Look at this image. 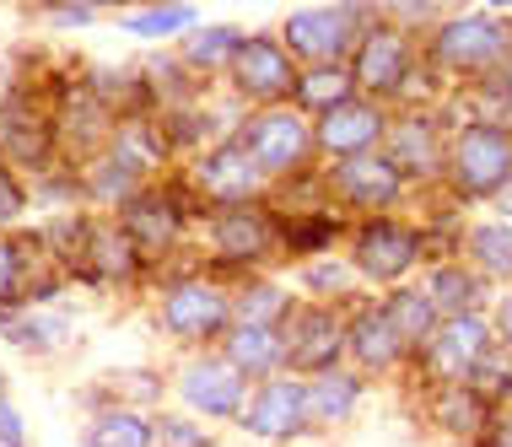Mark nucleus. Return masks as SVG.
Masks as SVG:
<instances>
[{
	"mask_svg": "<svg viewBox=\"0 0 512 447\" xmlns=\"http://www.w3.org/2000/svg\"><path fill=\"white\" fill-rule=\"evenodd\" d=\"M426 65L448 76H491L512 65V22L491 17V11H459V17L437 22L426 38Z\"/></svg>",
	"mask_w": 512,
	"mask_h": 447,
	"instance_id": "f257e3e1",
	"label": "nucleus"
},
{
	"mask_svg": "<svg viewBox=\"0 0 512 447\" xmlns=\"http://www.w3.org/2000/svg\"><path fill=\"white\" fill-rule=\"evenodd\" d=\"M372 11L362 0H340V6H297L281 17V44L292 49L297 65H340L362 44Z\"/></svg>",
	"mask_w": 512,
	"mask_h": 447,
	"instance_id": "f03ea898",
	"label": "nucleus"
},
{
	"mask_svg": "<svg viewBox=\"0 0 512 447\" xmlns=\"http://www.w3.org/2000/svg\"><path fill=\"white\" fill-rule=\"evenodd\" d=\"M448 178L459 200H496L512 184V130L491 119H469L448 141Z\"/></svg>",
	"mask_w": 512,
	"mask_h": 447,
	"instance_id": "7ed1b4c3",
	"label": "nucleus"
},
{
	"mask_svg": "<svg viewBox=\"0 0 512 447\" xmlns=\"http://www.w3.org/2000/svg\"><path fill=\"white\" fill-rule=\"evenodd\" d=\"M232 135H238V141L248 146V157L265 167L270 178L308 173V162L318 157L313 119H308V114H297L292 103H281V108H248Z\"/></svg>",
	"mask_w": 512,
	"mask_h": 447,
	"instance_id": "20e7f679",
	"label": "nucleus"
},
{
	"mask_svg": "<svg viewBox=\"0 0 512 447\" xmlns=\"http://www.w3.org/2000/svg\"><path fill=\"white\" fill-rule=\"evenodd\" d=\"M297 71L302 65L281 44V33H248L227 65V87L243 108H281L297 92Z\"/></svg>",
	"mask_w": 512,
	"mask_h": 447,
	"instance_id": "39448f33",
	"label": "nucleus"
},
{
	"mask_svg": "<svg viewBox=\"0 0 512 447\" xmlns=\"http://www.w3.org/2000/svg\"><path fill=\"white\" fill-rule=\"evenodd\" d=\"M351 76H356V92L372 97V103H399V92H405L410 76H415L410 27H399L389 17H372L362 44L351 54Z\"/></svg>",
	"mask_w": 512,
	"mask_h": 447,
	"instance_id": "423d86ee",
	"label": "nucleus"
},
{
	"mask_svg": "<svg viewBox=\"0 0 512 447\" xmlns=\"http://www.w3.org/2000/svg\"><path fill=\"white\" fill-rule=\"evenodd\" d=\"M189 184L200 189V200H211L216 211H227V205H259V200H265V194H270V173L248 157V146L238 141V135H221L216 146L200 151Z\"/></svg>",
	"mask_w": 512,
	"mask_h": 447,
	"instance_id": "0eeeda50",
	"label": "nucleus"
},
{
	"mask_svg": "<svg viewBox=\"0 0 512 447\" xmlns=\"http://www.w3.org/2000/svg\"><path fill=\"white\" fill-rule=\"evenodd\" d=\"M421 254H426V232H415L410 221L394 216H367L351 237V264L372 286H405V275L415 270Z\"/></svg>",
	"mask_w": 512,
	"mask_h": 447,
	"instance_id": "6e6552de",
	"label": "nucleus"
},
{
	"mask_svg": "<svg viewBox=\"0 0 512 447\" xmlns=\"http://www.w3.org/2000/svg\"><path fill=\"white\" fill-rule=\"evenodd\" d=\"M157 318H162V329H168L173 340H189V345H211L238 324L227 291H221L216 281H195V275H189V281H173L168 291H162Z\"/></svg>",
	"mask_w": 512,
	"mask_h": 447,
	"instance_id": "1a4fd4ad",
	"label": "nucleus"
},
{
	"mask_svg": "<svg viewBox=\"0 0 512 447\" xmlns=\"http://www.w3.org/2000/svg\"><path fill=\"white\" fill-rule=\"evenodd\" d=\"M313 421V399H308V377L297 372H275L265 383H254L238 426L259 442H292L302 426Z\"/></svg>",
	"mask_w": 512,
	"mask_h": 447,
	"instance_id": "9d476101",
	"label": "nucleus"
},
{
	"mask_svg": "<svg viewBox=\"0 0 512 447\" xmlns=\"http://www.w3.org/2000/svg\"><path fill=\"white\" fill-rule=\"evenodd\" d=\"M324 184L345 211H362V216H389L394 205L405 200V173H399L383 151H362V157L329 162Z\"/></svg>",
	"mask_w": 512,
	"mask_h": 447,
	"instance_id": "9b49d317",
	"label": "nucleus"
},
{
	"mask_svg": "<svg viewBox=\"0 0 512 447\" xmlns=\"http://www.w3.org/2000/svg\"><path fill=\"white\" fill-rule=\"evenodd\" d=\"M286 334V367L297 377H318V372H335L345 356V324L329 302H308L292 307V318L281 324Z\"/></svg>",
	"mask_w": 512,
	"mask_h": 447,
	"instance_id": "f8f14e48",
	"label": "nucleus"
},
{
	"mask_svg": "<svg viewBox=\"0 0 512 447\" xmlns=\"http://www.w3.org/2000/svg\"><path fill=\"white\" fill-rule=\"evenodd\" d=\"M54 151H60V130L44 108H33V97L22 87L0 97V157L22 173H49Z\"/></svg>",
	"mask_w": 512,
	"mask_h": 447,
	"instance_id": "ddd939ff",
	"label": "nucleus"
},
{
	"mask_svg": "<svg viewBox=\"0 0 512 447\" xmlns=\"http://www.w3.org/2000/svg\"><path fill=\"white\" fill-rule=\"evenodd\" d=\"M248 394H254L248 377L232 367L227 356H195L178 372V399H184V410L205 415V421H238Z\"/></svg>",
	"mask_w": 512,
	"mask_h": 447,
	"instance_id": "4468645a",
	"label": "nucleus"
},
{
	"mask_svg": "<svg viewBox=\"0 0 512 447\" xmlns=\"http://www.w3.org/2000/svg\"><path fill=\"white\" fill-rule=\"evenodd\" d=\"M383 135H389V108L372 103V97H351L335 114L313 119V141L324 162H345L362 157V151H383Z\"/></svg>",
	"mask_w": 512,
	"mask_h": 447,
	"instance_id": "2eb2a0df",
	"label": "nucleus"
},
{
	"mask_svg": "<svg viewBox=\"0 0 512 447\" xmlns=\"http://www.w3.org/2000/svg\"><path fill=\"white\" fill-rule=\"evenodd\" d=\"M281 243V221L265 205H227L211 221V254L216 264H259Z\"/></svg>",
	"mask_w": 512,
	"mask_h": 447,
	"instance_id": "dca6fc26",
	"label": "nucleus"
},
{
	"mask_svg": "<svg viewBox=\"0 0 512 447\" xmlns=\"http://www.w3.org/2000/svg\"><path fill=\"white\" fill-rule=\"evenodd\" d=\"M486 356H491V324L480 313H448L437 324V334L426 340V367L448 377V383H464Z\"/></svg>",
	"mask_w": 512,
	"mask_h": 447,
	"instance_id": "f3484780",
	"label": "nucleus"
},
{
	"mask_svg": "<svg viewBox=\"0 0 512 447\" xmlns=\"http://www.w3.org/2000/svg\"><path fill=\"white\" fill-rule=\"evenodd\" d=\"M345 356H351L362 372H378V377L394 372L399 361L410 356V345L399 340V329H394V318H389L383 302H367V307L351 313V324H345Z\"/></svg>",
	"mask_w": 512,
	"mask_h": 447,
	"instance_id": "a211bd4d",
	"label": "nucleus"
},
{
	"mask_svg": "<svg viewBox=\"0 0 512 447\" xmlns=\"http://www.w3.org/2000/svg\"><path fill=\"white\" fill-rule=\"evenodd\" d=\"M119 227L135 237V248H141V254H151V259L168 254L178 237H184V211H178V194L146 184V189L119 211Z\"/></svg>",
	"mask_w": 512,
	"mask_h": 447,
	"instance_id": "6ab92c4d",
	"label": "nucleus"
},
{
	"mask_svg": "<svg viewBox=\"0 0 512 447\" xmlns=\"http://www.w3.org/2000/svg\"><path fill=\"white\" fill-rule=\"evenodd\" d=\"M383 157H389L410 184V178H432L437 167L448 162V141H442L437 119L399 114V119H389V135H383Z\"/></svg>",
	"mask_w": 512,
	"mask_h": 447,
	"instance_id": "aec40b11",
	"label": "nucleus"
},
{
	"mask_svg": "<svg viewBox=\"0 0 512 447\" xmlns=\"http://www.w3.org/2000/svg\"><path fill=\"white\" fill-rule=\"evenodd\" d=\"M221 356L238 367L248 383H265L286 367V334L270 324H232L221 334Z\"/></svg>",
	"mask_w": 512,
	"mask_h": 447,
	"instance_id": "412c9836",
	"label": "nucleus"
},
{
	"mask_svg": "<svg viewBox=\"0 0 512 447\" xmlns=\"http://www.w3.org/2000/svg\"><path fill=\"white\" fill-rule=\"evenodd\" d=\"M81 194L98 205H114V211H124V205L135 200V194L146 189V173H135L130 162L119 157V151H92V157H81Z\"/></svg>",
	"mask_w": 512,
	"mask_h": 447,
	"instance_id": "4be33fe9",
	"label": "nucleus"
},
{
	"mask_svg": "<svg viewBox=\"0 0 512 447\" xmlns=\"http://www.w3.org/2000/svg\"><path fill=\"white\" fill-rule=\"evenodd\" d=\"M351 97H362V92H356V76H351V60H340V65H302L292 108H297V114H308V119H324V114H335L340 103H351Z\"/></svg>",
	"mask_w": 512,
	"mask_h": 447,
	"instance_id": "5701e85b",
	"label": "nucleus"
},
{
	"mask_svg": "<svg viewBox=\"0 0 512 447\" xmlns=\"http://www.w3.org/2000/svg\"><path fill=\"white\" fill-rule=\"evenodd\" d=\"M200 27L195 0H146V6L119 11V33L146 38V44H162V38H184Z\"/></svg>",
	"mask_w": 512,
	"mask_h": 447,
	"instance_id": "b1692460",
	"label": "nucleus"
},
{
	"mask_svg": "<svg viewBox=\"0 0 512 447\" xmlns=\"http://www.w3.org/2000/svg\"><path fill=\"white\" fill-rule=\"evenodd\" d=\"M243 27H232V22H205L195 27V33H184V44H178V60L189 65L200 81H211V76H227V65H232V54L243 49Z\"/></svg>",
	"mask_w": 512,
	"mask_h": 447,
	"instance_id": "393cba45",
	"label": "nucleus"
},
{
	"mask_svg": "<svg viewBox=\"0 0 512 447\" xmlns=\"http://www.w3.org/2000/svg\"><path fill=\"white\" fill-rule=\"evenodd\" d=\"M141 248H135V237L119 227V221H92V248H87V264L81 270H92L98 281H135V270H141Z\"/></svg>",
	"mask_w": 512,
	"mask_h": 447,
	"instance_id": "a878e982",
	"label": "nucleus"
},
{
	"mask_svg": "<svg viewBox=\"0 0 512 447\" xmlns=\"http://www.w3.org/2000/svg\"><path fill=\"white\" fill-rule=\"evenodd\" d=\"M389 318H394V329H399V340L410 345H426L437 334V324H442V307L426 297V286H389Z\"/></svg>",
	"mask_w": 512,
	"mask_h": 447,
	"instance_id": "bb28decb",
	"label": "nucleus"
},
{
	"mask_svg": "<svg viewBox=\"0 0 512 447\" xmlns=\"http://www.w3.org/2000/svg\"><path fill=\"white\" fill-rule=\"evenodd\" d=\"M308 399H313V421L324 426H340L356 415V404H362V377L356 372H318L308 377Z\"/></svg>",
	"mask_w": 512,
	"mask_h": 447,
	"instance_id": "cd10ccee",
	"label": "nucleus"
},
{
	"mask_svg": "<svg viewBox=\"0 0 512 447\" xmlns=\"http://www.w3.org/2000/svg\"><path fill=\"white\" fill-rule=\"evenodd\" d=\"M469 264L491 281H512V221H475L464 237Z\"/></svg>",
	"mask_w": 512,
	"mask_h": 447,
	"instance_id": "c85d7f7f",
	"label": "nucleus"
},
{
	"mask_svg": "<svg viewBox=\"0 0 512 447\" xmlns=\"http://www.w3.org/2000/svg\"><path fill=\"white\" fill-rule=\"evenodd\" d=\"M292 291H286L281 281H265V275H254L238 297H232V313H238V324H270L281 329L286 318H292Z\"/></svg>",
	"mask_w": 512,
	"mask_h": 447,
	"instance_id": "c756f323",
	"label": "nucleus"
},
{
	"mask_svg": "<svg viewBox=\"0 0 512 447\" xmlns=\"http://www.w3.org/2000/svg\"><path fill=\"white\" fill-rule=\"evenodd\" d=\"M81 447H157V421L135 410H103L81 431Z\"/></svg>",
	"mask_w": 512,
	"mask_h": 447,
	"instance_id": "7c9ffc66",
	"label": "nucleus"
},
{
	"mask_svg": "<svg viewBox=\"0 0 512 447\" xmlns=\"http://www.w3.org/2000/svg\"><path fill=\"white\" fill-rule=\"evenodd\" d=\"M426 297L442 307V318H448V313H475V302H480V270H464V264H437V270L426 275Z\"/></svg>",
	"mask_w": 512,
	"mask_h": 447,
	"instance_id": "2f4dec72",
	"label": "nucleus"
},
{
	"mask_svg": "<svg viewBox=\"0 0 512 447\" xmlns=\"http://www.w3.org/2000/svg\"><path fill=\"white\" fill-rule=\"evenodd\" d=\"M335 237H340L335 211H292V221H281V243L302 259H318Z\"/></svg>",
	"mask_w": 512,
	"mask_h": 447,
	"instance_id": "473e14b6",
	"label": "nucleus"
},
{
	"mask_svg": "<svg viewBox=\"0 0 512 447\" xmlns=\"http://www.w3.org/2000/svg\"><path fill=\"white\" fill-rule=\"evenodd\" d=\"M437 421L453 431V437H491V404L475 394V388H453V394L437 399Z\"/></svg>",
	"mask_w": 512,
	"mask_h": 447,
	"instance_id": "72a5a7b5",
	"label": "nucleus"
},
{
	"mask_svg": "<svg viewBox=\"0 0 512 447\" xmlns=\"http://www.w3.org/2000/svg\"><path fill=\"white\" fill-rule=\"evenodd\" d=\"M27 297H33V281H27V259H22V248L11 243L6 232H0V318H6L11 307H22Z\"/></svg>",
	"mask_w": 512,
	"mask_h": 447,
	"instance_id": "f704fd0d",
	"label": "nucleus"
},
{
	"mask_svg": "<svg viewBox=\"0 0 512 447\" xmlns=\"http://www.w3.org/2000/svg\"><path fill=\"white\" fill-rule=\"evenodd\" d=\"M356 281V264H340V259H313L308 270H302V291H308L313 302H335L345 297Z\"/></svg>",
	"mask_w": 512,
	"mask_h": 447,
	"instance_id": "c9c22d12",
	"label": "nucleus"
},
{
	"mask_svg": "<svg viewBox=\"0 0 512 447\" xmlns=\"http://www.w3.org/2000/svg\"><path fill=\"white\" fill-rule=\"evenodd\" d=\"M157 447H211L200 421H189V415H162L157 421Z\"/></svg>",
	"mask_w": 512,
	"mask_h": 447,
	"instance_id": "e433bc0d",
	"label": "nucleus"
},
{
	"mask_svg": "<svg viewBox=\"0 0 512 447\" xmlns=\"http://www.w3.org/2000/svg\"><path fill=\"white\" fill-rule=\"evenodd\" d=\"M22 211H27V184H22L17 167L0 157V227H11Z\"/></svg>",
	"mask_w": 512,
	"mask_h": 447,
	"instance_id": "4c0bfd02",
	"label": "nucleus"
},
{
	"mask_svg": "<svg viewBox=\"0 0 512 447\" xmlns=\"http://www.w3.org/2000/svg\"><path fill=\"white\" fill-rule=\"evenodd\" d=\"M49 22L54 27H92V22H98V11H92L87 0H60V6H49Z\"/></svg>",
	"mask_w": 512,
	"mask_h": 447,
	"instance_id": "58836bf2",
	"label": "nucleus"
},
{
	"mask_svg": "<svg viewBox=\"0 0 512 447\" xmlns=\"http://www.w3.org/2000/svg\"><path fill=\"white\" fill-rule=\"evenodd\" d=\"M0 437H22V415L6 394H0Z\"/></svg>",
	"mask_w": 512,
	"mask_h": 447,
	"instance_id": "ea45409f",
	"label": "nucleus"
},
{
	"mask_svg": "<svg viewBox=\"0 0 512 447\" xmlns=\"http://www.w3.org/2000/svg\"><path fill=\"white\" fill-rule=\"evenodd\" d=\"M496 329H502V340L512 345V291L502 297V307H496Z\"/></svg>",
	"mask_w": 512,
	"mask_h": 447,
	"instance_id": "a19ab883",
	"label": "nucleus"
},
{
	"mask_svg": "<svg viewBox=\"0 0 512 447\" xmlns=\"http://www.w3.org/2000/svg\"><path fill=\"white\" fill-rule=\"evenodd\" d=\"M92 11H130V6H146V0H87Z\"/></svg>",
	"mask_w": 512,
	"mask_h": 447,
	"instance_id": "79ce46f5",
	"label": "nucleus"
},
{
	"mask_svg": "<svg viewBox=\"0 0 512 447\" xmlns=\"http://www.w3.org/2000/svg\"><path fill=\"white\" fill-rule=\"evenodd\" d=\"M491 447H512V415H507V421L491 431Z\"/></svg>",
	"mask_w": 512,
	"mask_h": 447,
	"instance_id": "37998d69",
	"label": "nucleus"
},
{
	"mask_svg": "<svg viewBox=\"0 0 512 447\" xmlns=\"http://www.w3.org/2000/svg\"><path fill=\"white\" fill-rule=\"evenodd\" d=\"M496 200H502V211H507V221H512V184H507L502 194H496Z\"/></svg>",
	"mask_w": 512,
	"mask_h": 447,
	"instance_id": "c03bdc74",
	"label": "nucleus"
},
{
	"mask_svg": "<svg viewBox=\"0 0 512 447\" xmlns=\"http://www.w3.org/2000/svg\"><path fill=\"white\" fill-rule=\"evenodd\" d=\"M22 6H33V11H49V6H60V0H22Z\"/></svg>",
	"mask_w": 512,
	"mask_h": 447,
	"instance_id": "a18cd8bd",
	"label": "nucleus"
},
{
	"mask_svg": "<svg viewBox=\"0 0 512 447\" xmlns=\"http://www.w3.org/2000/svg\"><path fill=\"white\" fill-rule=\"evenodd\" d=\"M491 11H512V0H491Z\"/></svg>",
	"mask_w": 512,
	"mask_h": 447,
	"instance_id": "49530a36",
	"label": "nucleus"
},
{
	"mask_svg": "<svg viewBox=\"0 0 512 447\" xmlns=\"http://www.w3.org/2000/svg\"><path fill=\"white\" fill-rule=\"evenodd\" d=\"M0 447H22V437H0Z\"/></svg>",
	"mask_w": 512,
	"mask_h": 447,
	"instance_id": "de8ad7c7",
	"label": "nucleus"
},
{
	"mask_svg": "<svg viewBox=\"0 0 512 447\" xmlns=\"http://www.w3.org/2000/svg\"><path fill=\"white\" fill-rule=\"evenodd\" d=\"M507 103H512V65H507Z\"/></svg>",
	"mask_w": 512,
	"mask_h": 447,
	"instance_id": "09e8293b",
	"label": "nucleus"
},
{
	"mask_svg": "<svg viewBox=\"0 0 512 447\" xmlns=\"http://www.w3.org/2000/svg\"><path fill=\"white\" fill-rule=\"evenodd\" d=\"M195 6H200V0H195Z\"/></svg>",
	"mask_w": 512,
	"mask_h": 447,
	"instance_id": "8fccbe9b",
	"label": "nucleus"
}]
</instances>
